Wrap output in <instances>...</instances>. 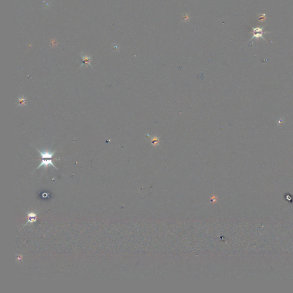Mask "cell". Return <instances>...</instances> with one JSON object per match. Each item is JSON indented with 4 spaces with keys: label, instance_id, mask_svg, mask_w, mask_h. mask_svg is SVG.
<instances>
[{
    "label": "cell",
    "instance_id": "6da1fadb",
    "mask_svg": "<svg viewBox=\"0 0 293 293\" xmlns=\"http://www.w3.org/2000/svg\"><path fill=\"white\" fill-rule=\"evenodd\" d=\"M36 150L39 152L42 159H52L56 152V151H50L48 150H39L38 148H36Z\"/></svg>",
    "mask_w": 293,
    "mask_h": 293
},
{
    "label": "cell",
    "instance_id": "7a4b0ae2",
    "mask_svg": "<svg viewBox=\"0 0 293 293\" xmlns=\"http://www.w3.org/2000/svg\"><path fill=\"white\" fill-rule=\"evenodd\" d=\"M50 165L53 167L55 169L57 170L56 167L55 166V165L52 162V160L51 159H43V160H42V161L41 162V163L39 164V167L36 169H39V168H41V167H44V169H47L48 167V166H50Z\"/></svg>",
    "mask_w": 293,
    "mask_h": 293
},
{
    "label": "cell",
    "instance_id": "3957f363",
    "mask_svg": "<svg viewBox=\"0 0 293 293\" xmlns=\"http://www.w3.org/2000/svg\"><path fill=\"white\" fill-rule=\"evenodd\" d=\"M253 36L251 37V39H258L259 38H262L263 39H265L263 36V28H260V27H256V28H253Z\"/></svg>",
    "mask_w": 293,
    "mask_h": 293
},
{
    "label": "cell",
    "instance_id": "277c9868",
    "mask_svg": "<svg viewBox=\"0 0 293 293\" xmlns=\"http://www.w3.org/2000/svg\"><path fill=\"white\" fill-rule=\"evenodd\" d=\"M81 58L83 61V63L81 65V67H82V65H85L86 66H90V67H92V65H91L92 58L90 56L86 55L84 53H81Z\"/></svg>",
    "mask_w": 293,
    "mask_h": 293
},
{
    "label": "cell",
    "instance_id": "5b68a950",
    "mask_svg": "<svg viewBox=\"0 0 293 293\" xmlns=\"http://www.w3.org/2000/svg\"><path fill=\"white\" fill-rule=\"evenodd\" d=\"M18 107H24L27 105V99L24 95H20L18 97Z\"/></svg>",
    "mask_w": 293,
    "mask_h": 293
},
{
    "label": "cell",
    "instance_id": "8992f818",
    "mask_svg": "<svg viewBox=\"0 0 293 293\" xmlns=\"http://www.w3.org/2000/svg\"><path fill=\"white\" fill-rule=\"evenodd\" d=\"M36 216L37 215L35 213H29L28 215V221L27 222V223L25 225H27L28 223H34L36 221Z\"/></svg>",
    "mask_w": 293,
    "mask_h": 293
}]
</instances>
